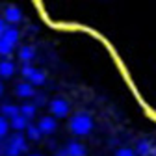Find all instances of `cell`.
<instances>
[{
    "label": "cell",
    "instance_id": "7",
    "mask_svg": "<svg viewBox=\"0 0 156 156\" xmlns=\"http://www.w3.org/2000/svg\"><path fill=\"white\" fill-rule=\"evenodd\" d=\"M152 145H151V141H147V140H141V141H138L136 143V152H138L140 156H151L152 154Z\"/></svg>",
    "mask_w": 156,
    "mask_h": 156
},
{
    "label": "cell",
    "instance_id": "18",
    "mask_svg": "<svg viewBox=\"0 0 156 156\" xmlns=\"http://www.w3.org/2000/svg\"><path fill=\"white\" fill-rule=\"evenodd\" d=\"M11 50H13V45H9L8 41H2V39H0V52H2V56H9Z\"/></svg>",
    "mask_w": 156,
    "mask_h": 156
},
{
    "label": "cell",
    "instance_id": "2",
    "mask_svg": "<svg viewBox=\"0 0 156 156\" xmlns=\"http://www.w3.org/2000/svg\"><path fill=\"white\" fill-rule=\"evenodd\" d=\"M69 126H71V132H73V134H76V136H86V134H89L91 128H93V119H91L89 113L78 112V113H74V115L71 117Z\"/></svg>",
    "mask_w": 156,
    "mask_h": 156
},
{
    "label": "cell",
    "instance_id": "9",
    "mask_svg": "<svg viewBox=\"0 0 156 156\" xmlns=\"http://www.w3.org/2000/svg\"><path fill=\"white\" fill-rule=\"evenodd\" d=\"M65 149L69 151L71 156H86V147L82 143H78V141H71Z\"/></svg>",
    "mask_w": 156,
    "mask_h": 156
},
{
    "label": "cell",
    "instance_id": "4",
    "mask_svg": "<svg viewBox=\"0 0 156 156\" xmlns=\"http://www.w3.org/2000/svg\"><path fill=\"white\" fill-rule=\"evenodd\" d=\"M37 126L41 128V132L43 134H52L54 130H56V119L54 117H41V121L37 123Z\"/></svg>",
    "mask_w": 156,
    "mask_h": 156
},
{
    "label": "cell",
    "instance_id": "19",
    "mask_svg": "<svg viewBox=\"0 0 156 156\" xmlns=\"http://www.w3.org/2000/svg\"><path fill=\"white\" fill-rule=\"evenodd\" d=\"M34 71H35V67H34V65H30V63H26V65H23V69H21V74H23L24 78H30Z\"/></svg>",
    "mask_w": 156,
    "mask_h": 156
},
{
    "label": "cell",
    "instance_id": "11",
    "mask_svg": "<svg viewBox=\"0 0 156 156\" xmlns=\"http://www.w3.org/2000/svg\"><path fill=\"white\" fill-rule=\"evenodd\" d=\"M11 123V128H15L17 132H21V130H26L28 128V119H26V117L24 115H19V117H15V119H11L9 121Z\"/></svg>",
    "mask_w": 156,
    "mask_h": 156
},
{
    "label": "cell",
    "instance_id": "21",
    "mask_svg": "<svg viewBox=\"0 0 156 156\" xmlns=\"http://www.w3.org/2000/svg\"><path fill=\"white\" fill-rule=\"evenodd\" d=\"M54 156H71V154H69L67 149H58V151L54 152Z\"/></svg>",
    "mask_w": 156,
    "mask_h": 156
},
{
    "label": "cell",
    "instance_id": "6",
    "mask_svg": "<svg viewBox=\"0 0 156 156\" xmlns=\"http://www.w3.org/2000/svg\"><path fill=\"white\" fill-rule=\"evenodd\" d=\"M4 19L8 23H19L23 19V13H21V9L15 8V6H8L6 11H4Z\"/></svg>",
    "mask_w": 156,
    "mask_h": 156
},
{
    "label": "cell",
    "instance_id": "12",
    "mask_svg": "<svg viewBox=\"0 0 156 156\" xmlns=\"http://www.w3.org/2000/svg\"><path fill=\"white\" fill-rule=\"evenodd\" d=\"M34 54H35V52H34L32 47H23L21 50H19V60L26 65V63H30V62L34 60Z\"/></svg>",
    "mask_w": 156,
    "mask_h": 156
},
{
    "label": "cell",
    "instance_id": "24",
    "mask_svg": "<svg viewBox=\"0 0 156 156\" xmlns=\"http://www.w3.org/2000/svg\"><path fill=\"white\" fill-rule=\"evenodd\" d=\"M30 156H41V154H30Z\"/></svg>",
    "mask_w": 156,
    "mask_h": 156
},
{
    "label": "cell",
    "instance_id": "15",
    "mask_svg": "<svg viewBox=\"0 0 156 156\" xmlns=\"http://www.w3.org/2000/svg\"><path fill=\"white\" fill-rule=\"evenodd\" d=\"M28 82H30L32 86H41V84L45 82V73L39 71V69H35V71L32 73V76L28 78Z\"/></svg>",
    "mask_w": 156,
    "mask_h": 156
},
{
    "label": "cell",
    "instance_id": "20",
    "mask_svg": "<svg viewBox=\"0 0 156 156\" xmlns=\"http://www.w3.org/2000/svg\"><path fill=\"white\" fill-rule=\"evenodd\" d=\"M115 156H136V152L130 151V149H119L115 152Z\"/></svg>",
    "mask_w": 156,
    "mask_h": 156
},
{
    "label": "cell",
    "instance_id": "8",
    "mask_svg": "<svg viewBox=\"0 0 156 156\" xmlns=\"http://www.w3.org/2000/svg\"><path fill=\"white\" fill-rule=\"evenodd\" d=\"M21 115V108H17L13 104H4L2 106V117H6V119H15V117Z\"/></svg>",
    "mask_w": 156,
    "mask_h": 156
},
{
    "label": "cell",
    "instance_id": "13",
    "mask_svg": "<svg viewBox=\"0 0 156 156\" xmlns=\"http://www.w3.org/2000/svg\"><path fill=\"white\" fill-rule=\"evenodd\" d=\"M0 39H2V41H8L9 45H15L17 41H19V30L17 28H9L6 34H2V35H0Z\"/></svg>",
    "mask_w": 156,
    "mask_h": 156
},
{
    "label": "cell",
    "instance_id": "3",
    "mask_svg": "<svg viewBox=\"0 0 156 156\" xmlns=\"http://www.w3.org/2000/svg\"><path fill=\"white\" fill-rule=\"evenodd\" d=\"M48 108H50L52 115H56V117H65L69 113V102L63 99H52Z\"/></svg>",
    "mask_w": 156,
    "mask_h": 156
},
{
    "label": "cell",
    "instance_id": "1",
    "mask_svg": "<svg viewBox=\"0 0 156 156\" xmlns=\"http://www.w3.org/2000/svg\"><path fill=\"white\" fill-rule=\"evenodd\" d=\"M26 149H28L26 136H23L21 132L13 134L11 138H8V141H2V154L4 156H19L21 152H24Z\"/></svg>",
    "mask_w": 156,
    "mask_h": 156
},
{
    "label": "cell",
    "instance_id": "17",
    "mask_svg": "<svg viewBox=\"0 0 156 156\" xmlns=\"http://www.w3.org/2000/svg\"><path fill=\"white\" fill-rule=\"evenodd\" d=\"M9 126H11V123L6 119V117H2V121H0V136H2V140L8 138V130H9Z\"/></svg>",
    "mask_w": 156,
    "mask_h": 156
},
{
    "label": "cell",
    "instance_id": "14",
    "mask_svg": "<svg viewBox=\"0 0 156 156\" xmlns=\"http://www.w3.org/2000/svg\"><path fill=\"white\" fill-rule=\"evenodd\" d=\"M41 128H39L37 125H28V128H26V138H30V140H34V141H37V140H41Z\"/></svg>",
    "mask_w": 156,
    "mask_h": 156
},
{
    "label": "cell",
    "instance_id": "16",
    "mask_svg": "<svg viewBox=\"0 0 156 156\" xmlns=\"http://www.w3.org/2000/svg\"><path fill=\"white\" fill-rule=\"evenodd\" d=\"M35 104H23L21 106V115H24L26 119H34L35 117Z\"/></svg>",
    "mask_w": 156,
    "mask_h": 156
},
{
    "label": "cell",
    "instance_id": "5",
    "mask_svg": "<svg viewBox=\"0 0 156 156\" xmlns=\"http://www.w3.org/2000/svg\"><path fill=\"white\" fill-rule=\"evenodd\" d=\"M15 93L19 97H35L37 93L34 91V86L30 82H21V84H17L15 86Z\"/></svg>",
    "mask_w": 156,
    "mask_h": 156
},
{
    "label": "cell",
    "instance_id": "22",
    "mask_svg": "<svg viewBox=\"0 0 156 156\" xmlns=\"http://www.w3.org/2000/svg\"><path fill=\"white\" fill-rule=\"evenodd\" d=\"M43 102H45V97H43L41 93H37V95H35V102H34V104L37 106V104H43Z\"/></svg>",
    "mask_w": 156,
    "mask_h": 156
},
{
    "label": "cell",
    "instance_id": "23",
    "mask_svg": "<svg viewBox=\"0 0 156 156\" xmlns=\"http://www.w3.org/2000/svg\"><path fill=\"white\" fill-rule=\"evenodd\" d=\"M151 156H156V147L152 149V154H151Z\"/></svg>",
    "mask_w": 156,
    "mask_h": 156
},
{
    "label": "cell",
    "instance_id": "10",
    "mask_svg": "<svg viewBox=\"0 0 156 156\" xmlns=\"http://www.w3.org/2000/svg\"><path fill=\"white\" fill-rule=\"evenodd\" d=\"M13 73H15V63L11 60H2V63H0V74H2V78H9Z\"/></svg>",
    "mask_w": 156,
    "mask_h": 156
}]
</instances>
